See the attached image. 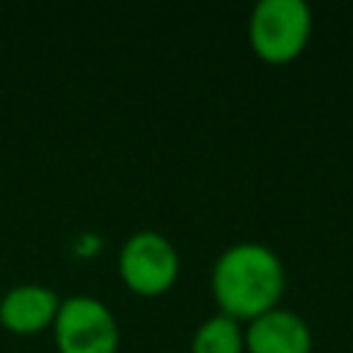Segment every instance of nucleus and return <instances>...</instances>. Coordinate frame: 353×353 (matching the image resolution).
<instances>
[{
  "mask_svg": "<svg viewBox=\"0 0 353 353\" xmlns=\"http://www.w3.org/2000/svg\"><path fill=\"white\" fill-rule=\"evenodd\" d=\"M248 353H312V331L306 320L290 309H270L245 328Z\"/></svg>",
  "mask_w": 353,
  "mask_h": 353,
  "instance_id": "5",
  "label": "nucleus"
},
{
  "mask_svg": "<svg viewBox=\"0 0 353 353\" xmlns=\"http://www.w3.org/2000/svg\"><path fill=\"white\" fill-rule=\"evenodd\" d=\"M119 270L127 287H132L135 292L160 295L176 281L179 256L174 243L160 232H138L121 245Z\"/></svg>",
  "mask_w": 353,
  "mask_h": 353,
  "instance_id": "4",
  "label": "nucleus"
},
{
  "mask_svg": "<svg viewBox=\"0 0 353 353\" xmlns=\"http://www.w3.org/2000/svg\"><path fill=\"white\" fill-rule=\"evenodd\" d=\"M312 33V11L303 0H259L251 11L248 39L268 63H287L303 52Z\"/></svg>",
  "mask_w": 353,
  "mask_h": 353,
  "instance_id": "2",
  "label": "nucleus"
},
{
  "mask_svg": "<svg viewBox=\"0 0 353 353\" xmlns=\"http://www.w3.org/2000/svg\"><path fill=\"white\" fill-rule=\"evenodd\" d=\"M55 345L61 353H116V317L102 301L91 295H72L58 306Z\"/></svg>",
  "mask_w": 353,
  "mask_h": 353,
  "instance_id": "3",
  "label": "nucleus"
},
{
  "mask_svg": "<svg viewBox=\"0 0 353 353\" xmlns=\"http://www.w3.org/2000/svg\"><path fill=\"white\" fill-rule=\"evenodd\" d=\"M284 281L279 254L254 240L229 245L212 268V295L223 314L248 323L279 306Z\"/></svg>",
  "mask_w": 353,
  "mask_h": 353,
  "instance_id": "1",
  "label": "nucleus"
},
{
  "mask_svg": "<svg viewBox=\"0 0 353 353\" xmlns=\"http://www.w3.org/2000/svg\"><path fill=\"white\" fill-rule=\"evenodd\" d=\"M243 347L245 331H240V323L223 312L204 320L190 342V353H243Z\"/></svg>",
  "mask_w": 353,
  "mask_h": 353,
  "instance_id": "7",
  "label": "nucleus"
},
{
  "mask_svg": "<svg viewBox=\"0 0 353 353\" xmlns=\"http://www.w3.org/2000/svg\"><path fill=\"white\" fill-rule=\"evenodd\" d=\"M58 295L41 284H17L0 301V323L14 334H36L55 323Z\"/></svg>",
  "mask_w": 353,
  "mask_h": 353,
  "instance_id": "6",
  "label": "nucleus"
}]
</instances>
